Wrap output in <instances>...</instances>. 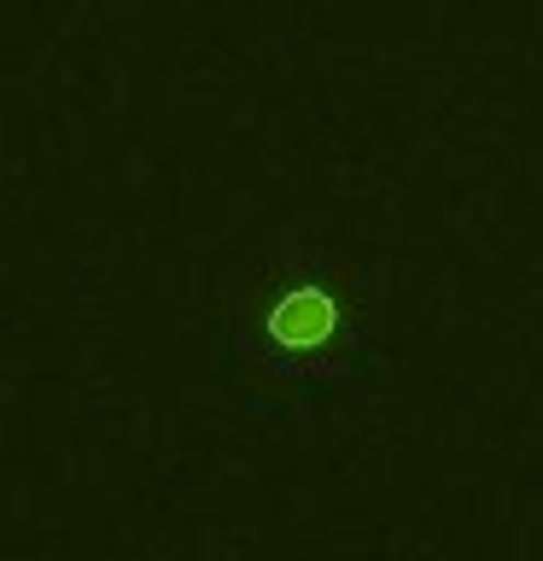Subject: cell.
<instances>
[{
    "instance_id": "cell-1",
    "label": "cell",
    "mask_w": 543,
    "mask_h": 561,
    "mask_svg": "<svg viewBox=\"0 0 543 561\" xmlns=\"http://www.w3.org/2000/svg\"><path fill=\"white\" fill-rule=\"evenodd\" d=\"M339 328H345V305L327 280H292V287H280L275 305L263 310V345L287 363L327 351L339 340Z\"/></svg>"
}]
</instances>
